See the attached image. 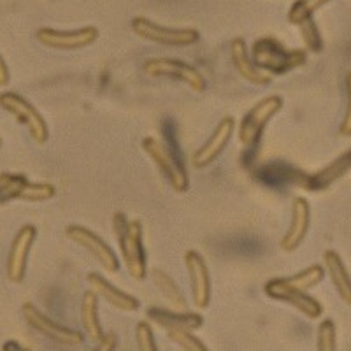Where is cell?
<instances>
[{
    "mask_svg": "<svg viewBox=\"0 0 351 351\" xmlns=\"http://www.w3.org/2000/svg\"><path fill=\"white\" fill-rule=\"evenodd\" d=\"M311 227V206L304 197H295L291 200V218L290 227L285 232L280 246L285 253H291L299 250L300 244L306 239L307 232Z\"/></svg>",
    "mask_w": 351,
    "mask_h": 351,
    "instance_id": "obj_16",
    "label": "cell"
},
{
    "mask_svg": "<svg viewBox=\"0 0 351 351\" xmlns=\"http://www.w3.org/2000/svg\"><path fill=\"white\" fill-rule=\"evenodd\" d=\"M37 237V228L34 225H23L16 232L9 247L8 263H5V274L11 283L18 285L25 280L28 265V256Z\"/></svg>",
    "mask_w": 351,
    "mask_h": 351,
    "instance_id": "obj_13",
    "label": "cell"
},
{
    "mask_svg": "<svg viewBox=\"0 0 351 351\" xmlns=\"http://www.w3.org/2000/svg\"><path fill=\"white\" fill-rule=\"evenodd\" d=\"M184 269L190 280L192 302L197 309H206L211 302V276L206 260L195 250H188L183 256Z\"/></svg>",
    "mask_w": 351,
    "mask_h": 351,
    "instance_id": "obj_14",
    "label": "cell"
},
{
    "mask_svg": "<svg viewBox=\"0 0 351 351\" xmlns=\"http://www.w3.org/2000/svg\"><path fill=\"white\" fill-rule=\"evenodd\" d=\"M21 315H23L25 322H27L34 330L39 334L46 335L48 339L55 341L56 344L62 346H80L84 343V335L80 330L69 328L65 325L56 324L55 319L44 315L40 309H37L32 302H25L21 307Z\"/></svg>",
    "mask_w": 351,
    "mask_h": 351,
    "instance_id": "obj_11",
    "label": "cell"
},
{
    "mask_svg": "<svg viewBox=\"0 0 351 351\" xmlns=\"http://www.w3.org/2000/svg\"><path fill=\"white\" fill-rule=\"evenodd\" d=\"M351 171V149L341 153L337 158H334L330 164L319 169L315 174H306L302 188L307 192H324L328 186L339 181L343 176H346Z\"/></svg>",
    "mask_w": 351,
    "mask_h": 351,
    "instance_id": "obj_18",
    "label": "cell"
},
{
    "mask_svg": "<svg viewBox=\"0 0 351 351\" xmlns=\"http://www.w3.org/2000/svg\"><path fill=\"white\" fill-rule=\"evenodd\" d=\"M344 88H346V109H344L343 121L339 125V134L343 137H351V71L346 72Z\"/></svg>",
    "mask_w": 351,
    "mask_h": 351,
    "instance_id": "obj_30",
    "label": "cell"
},
{
    "mask_svg": "<svg viewBox=\"0 0 351 351\" xmlns=\"http://www.w3.org/2000/svg\"><path fill=\"white\" fill-rule=\"evenodd\" d=\"M81 325H83V330L88 335V339H92L93 343H99L104 337V330H102V324H100L99 318V297L92 290H86L83 293Z\"/></svg>",
    "mask_w": 351,
    "mask_h": 351,
    "instance_id": "obj_22",
    "label": "cell"
},
{
    "mask_svg": "<svg viewBox=\"0 0 351 351\" xmlns=\"http://www.w3.org/2000/svg\"><path fill=\"white\" fill-rule=\"evenodd\" d=\"M132 32L139 39L149 40V43L162 44V46H171V48H184L197 44L200 39V34L197 28H178V27H164L156 21L144 16H136L130 23Z\"/></svg>",
    "mask_w": 351,
    "mask_h": 351,
    "instance_id": "obj_4",
    "label": "cell"
},
{
    "mask_svg": "<svg viewBox=\"0 0 351 351\" xmlns=\"http://www.w3.org/2000/svg\"><path fill=\"white\" fill-rule=\"evenodd\" d=\"M143 152L152 158L155 167L158 172L165 178L171 188L176 193H184L190 186V178H188V171L181 158L171 149L164 141H160L158 137H144Z\"/></svg>",
    "mask_w": 351,
    "mask_h": 351,
    "instance_id": "obj_3",
    "label": "cell"
},
{
    "mask_svg": "<svg viewBox=\"0 0 351 351\" xmlns=\"http://www.w3.org/2000/svg\"><path fill=\"white\" fill-rule=\"evenodd\" d=\"M149 276H152V281L156 287V290H158L160 293H162V297L171 304L172 309H176V311H188V302L183 290L178 287V283L172 280L167 272L155 267L149 271Z\"/></svg>",
    "mask_w": 351,
    "mask_h": 351,
    "instance_id": "obj_23",
    "label": "cell"
},
{
    "mask_svg": "<svg viewBox=\"0 0 351 351\" xmlns=\"http://www.w3.org/2000/svg\"><path fill=\"white\" fill-rule=\"evenodd\" d=\"M55 195L56 188L51 183L28 181L25 174H14V172L0 174V204H8L11 200L39 204L48 202Z\"/></svg>",
    "mask_w": 351,
    "mask_h": 351,
    "instance_id": "obj_6",
    "label": "cell"
},
{
    "mask_svg": "<svg viewBox=\"0 0 351 351\" xmlns=\"http://www.w3.org/2000/svg\"><path fill=\"white\" fill-rule=\"evenodd\" d=\"M112 228L118 239L120 255L132 280L143 281L148 276V260L143 241V223L139 219H128L123 213L112 215Z\"/></svg>",
    "mask_w": 351,
    "mask_h": 351,
    "instance_id": "obj_1",
    "label": "cell"
},
{
    "mask_svg": "<svg viewBox=\"0 0 351 351\" xmlns=\"http://www.w3.org/2000/svg\"><path fill=\"white\" fill-rule=\"evenodd\" d=\"M283 109V99L278 95H269L256 102L250 111L244 114L237 128V139L244 148H253L262 137L263 130L269 121Z\"/></svg>",
    "mask_w": 351,
    "mask_h": 351,
    "instance_id": "obj_7",
    "label": "cell"
},
{
    "mask_svg": "<svg viewBox=\"0 0 351 351\" xmlns=\"http://www.w3.org/2000/svg\"><path fill=\"white\" fill-rule=\"evenodd\" d=\"M236 132V120L232 116H225L223 120L216 125V128L213 130V134L209 136V139L193 153L192 164L195 169H206L209 165H213L216 160L219 158V155L225 152V148L230 143L232 136Z\"/></svg>",
    "mask_w": 351,
    "mask_h": 351,
    "instance_id": "obj_15",
    "label": "cell"
},
{
    "mask_svg": "<svg viewBox=\"0 0 351 351\" xmlns=\"http://www.w3.org/2000/svg\"><path fill=\"white\" fill-rule=\"evenodd\" d=\"M325 276H327V272H325L324 265L313 263L309 267L302 269V271H299L297 274L290 276V278H285V280L288 281V285L297 288V290L309 291L313 290V288L318 287V285L325 280Z\"/></svg>",
    "mask_w": 351,
    "mask_h": 351,
    "instance_id": "obj_24",
    "label": "cell"
},
{
    "mask_svg": "<svg viewBox=\"0 0 351 351\" xmlns=\"http://www.w3.org/2000/svg\"><path fill=\"white\" fill-rule=\"evenodd\" d=\"M148 318L156 325L164 327L165 330H199L204 325V318L199 313L193 311H176V309H164V307H149Z\"/></svg>",
    "mask_w": 351,
    "mask_h": 351,
    "instance_id": "obj_20",
    "label": "cell"
},
{
    "mask_svg": "<svg viewBox=\"0 0 351 351\" xmlns=\"http://www.w3.org/2000/svg\"><path fill=\"white\" fill-rule=\"evenodd\" d=\"M65 237L83 247L84 252H88V255H92V258L108 274H114L120 271V258L112 252V247L102 237L97 236L93 230L83 227V225H69L65 228Z\"/></svg>",
    "mask_w": 351,
    "mask_h": 351,
    "instance_id": "obj_9",
    "label": "cell"
},
{
    "mask_svg": "<svg viewBox=\"0 0 351 351\" xmlns=\"http://www.w3.org/2000/svg\"><path fill=\"white\" fill-rule=\"evenodd\" d=\"M0 146H2V139H0Z\"/></svg>",
    "mask_w": 351,
    "mask_h": 351,
    "instance_id": "obj_33",
    "label": "cell"
},
{
    "mask_svg": "<svg viewBox=\"0 0 351 351\" xmlns=\"http://www.w3.org/2000/svg\"><path fill=\"white\" fill-rule=\"evenodd\" d=\"M118 339L114 334H104V337L97 343V346L90 351H116Z\"/></svg>",
    "mask_w": 351,
    "mask_h": 351,
    "instance_id": "obj_31",
    "label": "cell"
},
{
    "mask_svg": "<svg viewBox=\"0 0 351 351\" xmlns=\"http://www.w3.org/2000/svg\"><path fill=\"white\" fill-rule=\"evenodd\" d=\"M136 344L137 351H160L156 346L153 328L146 322H139L136 325Z\"/></svg>",
    "mask_w": 351,
    "mask_h": 351,
    "instance_id": "obj_29",
    "label": "cell"
},
{
    "mask_svg": "<svg viewBox=\"0 0 351 351\" xmlns=\"http://www.w3.org/2000/svg\"><path fill=\"white\" fill-rule=\"evenodd\" d=\"M300 36H302L304 44H306V49L311 53H322L324 51V39H322V34H319L318 25L315 23V20L306 21L304 25H300Z\"/></svg>",
    "mask_w": 351,
    "mask_h": 351,
    "instance_id": "obj_28",
    "label": "cell"
},
{
    "mask_svg": "<svg viewBox=\"0 0 351 351\" xmlns=\"http://www.w3.org/2000/svg\"><path fill=\"white\" fill-rule=\"evenodd\" d=\"M167 335L169 339L178 344L183 351H209L208 346L190 330H176V328H172V330H167Z\"/></svg>",
    "mask_w": 351,
    "mask_h": 351,
    "instance_id": "obj_27",
    "label": "cell"
},
{
    "mask_svg": "<svg viewBox=\"0 0 351 351\" xmlns=\"http://www.w3.org/2000/svg\"><path fill=\"white\" fill-rule=\"evenodd\" d=\"M350 2H351V0H350Z\"/></svg>",
    "mask_w": 351,
    "mask_h": 351,
    "instance_id": "obj_34",
    "label": "cell"
},
{
    "mask_svg": "<svg viewBox=\"0 0 351 351\" xmlns=\"http://www.w3.org/2000/svg\"><path fill=\"white\" fill-rule=\"evenodd\" d=\"M263 291L269 299H274L278 302H285L288 306L295 307L297 311L302 313L306 318L309 319H318L319 316L324 315V307L315 297H311L307 291L297 290L285 278H274V280L267 281Z\"/></svg>",
    "mask_w": 351,
    "mask_h": 351,
    "instance_id": "obj_12",
    "label": "cell"
},
{
    "mask_svg": "<svg viewBox=\"0 0 351 351\" xmlns=\"http://www.w3.org/2000/svg\"><path fill=\"white\" fill-rule=\"evenodd\" d=\"M252 58L256 69L269 76H283L293 69L306 65V49H290L276 37L263 36L252 46Z\"/></svg>",
    "mask_w": 351,
    "mask_h": 351,
    "instance_id": "obj_2",
    "label": "cell"
},
{
    "mask_svg": "<svg viewBox=\"0 0 351 351\" xmlns=\"http://www.w3.org/2000/svg\"><path fill=\"white\" fill-rule=\"evenodd\" d=\"M88 290H92L99 299L108 302L118 311L123 313H136L141 307V302L134 295L127 293V291L116 288L114 285L109 283L104 276L97 274V272H90L86 276Z\"/></svg>",
    "mask_w": 351,
    "mask_h": 351,
    "instance_id": "obj_17",
    "label": "cell"
},
{
    "mask_svg": "<svg viewBox=\"0 0 351 351\" xmlns=\"http://www.w3.org/2000/svg\"><path fill=\"white\" fill-rule=\"evenodd\" d=\"M324 267L337 291V295L344 304L351 306V276L339 253L334 250H327L324 253Z\"/></svg>",
    "mask_w": 351,
    "mask_h": 351,
    "instance_id": "obj_21",
    "label": "cell"
},
{
    "mask_svg": "<svg viewBox=\"0 0 351 351\" xmlns=\"http://www.w3.org/2000/svg\"><path fill=\"white\" fill-rule=\"evenodd\" d=\"M316 351H337V330L332 319L327 318L318 325Z\"/></svg>",
    "mask_w": 351,
    "mask_h": 351,
    "instance_id": "obj_26",
    "label": "cell"
},
{
    "mask_svg": "<svg viewBox=\"0 0 351 351\" xmlns=\"http://www.w3.org/2000/svg\"><path fill=\"white\" fill-rule=\"evenodd\" d=\"M99 28L93 25L76 28V30H55V28L43 27L36 32V39L49 49L60 51H77L92 46L99 39Z\"/></svg>",
    "mask_w": 351,
    "mask_h": 351,
    "instance_id": "obj_10",
    "label": "cell"
},
{
    "mask_svg": "<svg viewBox=\"0 0 351 351\" xmlns=\"http://www.w3.org/2000/svg\"><path fill=\"white\" fill-rule=\"evenodd\" d=\"M143 71L149 77H164V80L180 81L186 84L192 92L204 93L208 83L202 72L193 65L186 64L178 58H169V56H160V58H149L144 62Z\"/></svg>",
    "mask_w": 351,
    "mask_h": 351,
    "instance_id": "obj_5",
    "label": "cell"
},
{
    "mask_svg": "<svg viewBox=\"0 0 351 351\" xmlns=\"http://www.w3.org/2000/svg\"><path fill=\"white\" fill-rule=\"evenodd\" d=\"M328 2H332V0H295L287 14L288 23L300 27L306 21L313 20V14L322 8H325Z\"/></svg>",
    "mask_w": 351,
    "mask_h": 351,
    "instance_id": "obj_25",
    "label": "cell"
},
{
    "mask_svg": "<svg viewBox=\"0 0 351 351\" xmlns=\"http://www.w3.org/2000/svg\"><path fill=\"white\" fill-rule=\"evenodd\" d=\"M0 108L16 118L18 123L27 127L28 136L36 144H46L49 139V128L36 106H32L25 97L14 92L0 93Z\"/></svg>",
    "mask_w": 351,
    "mask_h": 351,
    "instance_id": "obj_8",
    "label": "cell"
},
{
    "mask_svg": "<svg viewBox=\"0 0 351 351\" xmlns=\"http://www.w3.org/2000/svg\"><path fill=\"white\" fill-rule=\"evenodd\" d=\"M9 77H11L9 76V67H8V64H5L4 56L0 55V88L8 86Z\"/></svg>",
    "mask_w": 351,
    "mask_h": 351,
    "instance_id": "obj_32",
    "label": "cell"
},
{
    "mask_svg": "<svg viewBox=\"0 0 351 351\" xmlns=\"http://www.w3.org/2000/svg\"><path fill=\"white\" fill-rule=\"evenodd\" d=\"M230 60L234 67H236L237 74L244 81H247V83L255 84V86H267L272 81L269 74L256 69V65L253 64L252 53H250L246 43L241 37H234L230 40Z\"/></svg>",
    "mask_w": 351,
    "mask_h": 351,
    "instance_id": "obj_19",
    "label": "cell"
}]
</instances>
